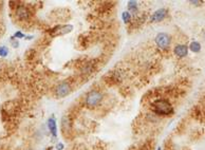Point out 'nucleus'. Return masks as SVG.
Segmentation results:
<instances>
[{
  "label": "nucleus",
  "instance_id": "nucleus-4",
  "mask_svg": "<svg viewBox=\"0 0 205 150\" xmlns=\"http://www.w3.org/2000/svg\"><path fill=\"white\" fill-rule=\"evenodd\" d=\"M72 30H73V27L71 24L58 25V27H55L54 29H52L50 31V34L51 36L55 37V36H60V35H65L67 33H70Z\"/></svg>",
  "mask_w": 205,
  "mask_h": 150
},
{
  "label": "nucleus",
  "instance_id": "nucleus-18",
  "mask_svg": "<svg viewBox=\"0 0 205 150\" xmlns=\"http://www.w3.org/2000/svg\"><path fill=\"white\" fill-rule=\"evenodd\" d=\"M191 4H202L201 1H190Z\"/></svg>",
  "mask_w": 205,
  "mask_h": 150
},
{
  "label": "nucleus",
  "instance_id": "nucleus-15",
  "mask_svg": "<svg viewBox=\"0 0 205 150\" xmlns=\"http://www.w3.org/2000/svg\"><path fill=\"white\" fill-rule=\"evenodd\" d=\"M11 43H12V46H13V48H15V49L18 48V46H19V41L17 40V39H15V38L13 37V36L11 37Z\"/></svg>",
  "mask_w": 205,
  "mask_h": 150
},
{
  "label": "nucleus",
  "instance_id": "nucleus-7",
  "mask_svg": "<svg viewBox=\"0 0 205 150\" xmlns=\"http://www.w3.org/2000/svg\"><path fill=\"white\" fill-rule=\"evenodd\" d=\"M167 16V10L166 9H160L158 11H155L151 15V21L153 22H159V21H162V20Z\"/></svg>",
  "mask_w": 205,
  "mask_h": 150
},
{
  "label": "nucleus",
  "instance_id": "nucleus-19",
  "mask_svg": "<svg viewBox=\"0 0 205 150\" xmlns=\"http://www.w3.org/2000/svg\"><path fill=\"white\" fill-rule=\"evenodd\" d=\"M25 38H27V39H32L33 36H27V37H25Z\"/></svg>",
  "mask_w": 205,
  "mask_h": 150
},
{
  "label": "nucleus",
  "instance_id": "nucleus-9",
  "mask_svg": "<svg viewBox=\"0 0 205 150\" xmlns=\"http://www.w3.org/2000/svg\"><path fill=\"white\" fill-rule=\"evenodd\" d=\"M48 128L53 136L57 135V127H56V121L54 120V117H51L48 120Z\"/></svg>",
  "mask_w": 205,
  "mask_h": 150
},
{
  "label": "nucleus",
  "instance_id": "nucleus-8",
  "mask_svg": "<svg viewBox=\"0 0 205 150\" xmlns=\"http://www.w3.org/2000/svg\"><path fill=\"white\" fill-rule=\"evenodd\" d=\"M173 52L178 57H185V56H187V53H188V48L185 45H178L176 46Z\"/></svg>",
  "mask_w": 205,
  "mask_h": 150
},
{
  "label": "nucleus",
  "instance_id": "nucleus-6",
  "mask_svg": "<svg viewBox=\"0 0 205 150\" xmlns=\"http://www.w3.org/2000/svg\"><path fill=\"white\" fill-rule=\"evenodd\" d=\"M31 13L27 7L24 6H18L16 7V16L19 18L20 20H27L29 19Z\"/></svg>",
  "mask_w": 205,
  "mask_h": 150
},
{
  "label": "nucleus",
  "instance_id": "nucleus-2",
  "mask_svg": "<svg viewBox=\"0 0 205 150\" xmlns=\"http://www.w3.org/2000/svg\"><path fill=\"white\" fill-rule=\"evenodd\" d=\"M102 99V94L98 91H91L88 93V95L86 96L85 99V104L88 108H94L96 107Z\"/></svg>",
  "mask_w": 205,
  "mask_h": 150
},
{
  "label": "nucleus",
  "instance_id": "nucleus-14",
  "mask_svg": "<svg viewBox=\"0 0 205 150\" xmlns=\"http://www.w3.org/2000/svg\"><path fill=\"white\" fill-rule=\"evenodd\" d=\"M122 18H123V21L125 23H128L131 20V14H130L129 12H124L122 14Z\"/></svg>",
  "mask_w": 205,
  "mask_h": 150
},
{
  "label": "nucleus",
  "instance_id": "nucleus-3",
  "mask_svg": "<svg viewBox=\"0 0 205 150\" xmlns=\"http://www.w3.org/2000/svg\"><path fill=\"white\" fill-rule=\"evenodd\" d=\"M170 41H171L170 36L168 34H166V33H160V34H158L157 37H155V43H157V46L160 49H162V50L168 49V46H170Z\"/></svg>",
  "mask_w": 205,
  "mask_h": 150
},
{
  "label": "nucleus",
  "instance_id": "nucleus-20",
  "mask_svg": "<svg viewBox=\"0 0 205 150\" xmlns=\"http://www.w3.org/2000/svg\"><path fill=\"white\" fill-rule=\"evenodd\" d=\"M158 150H161V148H159V149H158Z\"/></svg>",
  "mask_w": 205,
  "mask_h": 150
},
{
  "label": "nucleus",
  "instance_id": "nucleus-17",
  "mask_svg": "<svg viewBox=\"0 0 205 150\" xmlns=\"http://www.w3.org/2000/svg\"><path fill=\"white\" fill-rule=\"evenodd\" d=\"M56 147H57V149H58V150H63V145L61 144V143H58V144H57V146H56Z\"/></svg>",
  "mask_w": 205,
  "mask_h": 150
},
{
  "label": "nucleus",
  "instance_id": "nucleus-1",
  "mask_svg": "<svg viewBox=\"0 0 205 150\" xmlns=\"http://www.w3.org/2000/svg\"><path fill=\"white\" fill-rule=\"evenodd\" d=\"M152 111L157 115H169L173 112V108L166 99H157L151 105Z\"/></svg>",
  "mask_w": 205,
  "mask_h": 150
},
{
  "label": "nucleus",
  "instance_id": "nucleus-10",
  "mask_svg": "<svg viewBox=\"0 0 205 150\" xmlns=\"http://www.w3.org/2000/svg\"><path fill=\"white\" fill-rule=\"evenodd\" d=\"M189 49H190L194 53H198L200 52V50H201V45H200L199 42H197V41H193V42L190 43V46H189Z\"/></svg>",
  "mask_w": 205,
  "mask_h": 150
},
{
  "label": "nucleus",
  "instance_id": "nucleus-5",
  "mask_svg": "<svg viewBox=\"0 0 205 150\" xmlns=\"http://www.w3.org/2000/svg\"><path fill=\"white\" fill-rule=\"evenodd\" d=\"M71 93V87L69 85V82H63L59 84L56 88V95L58 97H65L67 95H69Z\"/></svg>",
  "mask_w": 205,
  "mask_h": 150
},
{
  "label": "nucleus",
  "instance_id": "nucleus-12",
  "mask_svg": "<svg viewBox=\"0 0 205 150\" xmlns=\"http://www.w3.org/2000/svg\"><path fill=\"white\" fill-rule=\"evenodd\" d=\"M63 128L65 129V130H69V128H70V117L69 116H63Z\"/></svg>",
  "mask_w": 205,
  "mask_h": 150
},
{
  "label": "nucleus",
  "instance_id": "nucleus-13",
  "mask_svg": "<svg viewBox=\"0 0 205 150\" xmlns=\"http://www.w3.org/2000/svg\"><path fill=\"white\" fill-rule=\"evenodd\" d=\"M7 54H9V49L6 46H0V57H7Z\"/></svg>",
  "mask_w": 205,
  "mask_h": 150
},
{
  "label": "nucleus",
  "instance_id": "nucleus-16",
  "mask_svg": "<svg viewBox=\"0 0 205 150\" xmlns=\"http://www.w3.org/2000/svg\"><path fill=\"white\" fill-rule=\"evenodd\" d=\"M13 37L16 38V39H21V38H24V37H25V35H24V34H22L21 32H19V31H18V32L15 33Z\"/></svg>",
  "mask_w": 205,
  "mask_h": 150
},
{
  "label": "nucleus",
  "instance_id": "nucleus-11",
  "mask_svg": "<svg viewBox=\"0 0 205 150\" xmlns=\"http://www.w3.org/2000/svg\"><path fill=\"white\" fill-rule=\"evenodd\" d=\"M128 10H129V11L131 12L132 14L137 13V1H129V2H128Z\"/></svg>",
  "mask_w": 205,
  "mask_h": 150
}]
</instances>
